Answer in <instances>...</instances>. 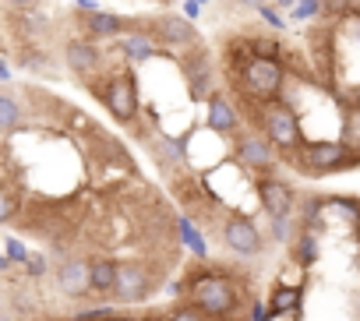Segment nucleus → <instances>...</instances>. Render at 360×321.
Segmentation results:
<instances>
[{"mask_svg":"<svg viewBox=\"0 0 360 321\" xmlns=\"http://www.w3.org/2000/svg\"><path fill=\"white\" fill-rule=\"evenodd\" d=\"M152 32H155L162 50H195L198 46V32H195V25L184 15H169V11L159 15L152 22Z\"/></svg>","mask_w":360,"mask_h":321,"instance_id":"8","label":"nucleus"},{"mask_svg":"<svg viewBox=\"0 0 360 321\" xmlns=\"http://www.w3.org/2000/svg\"><path fill=\"white\" fill-rule=\"evenodd\" d=\"M219 233H223V244H226L233 254H244V258L262 254V247H265L262 230H258V223H255L251 216H226Z\"/></svg>","mask_w":360,"mask_h":321,"instance_id":"7","label":"nucleus"},{"mask_svg":"<svg viewBox=\"0 0 360 321\" xmlns=\"http://www.w3.org/2000/svg\"><path fill=\"white\" fill-rule=\"evenodd\" d=\"M293 321H297V317H293Z\"/></svg>","mask_w":360,"mask_h":321,"instance_id":"46","label":"nucleus"},{"mask_svg":"<svg viewBox=\"0 0 360 321\" xmlns=\"http://www.w3.org/2000/svg\"><path fill=\"white\" fill-rule=\"evenodd\" d=\"M346 18H360V0H349V15Z\"/></svg>","mask_w":360,"mask_h":321,"instance_id":"38","label":"nucleus"},{"mask_svg":"<svg viewBox=\"0 0 360 321\" xmlns=\"http://www.w3.org/2000/svg\"><path fill=\"white\" fill-rule=\"evenodd\" d=\"M169 321H212L205 310H198L195 303H184V307H176L173 314H169Z\"/></svg>","mask_w":360,"mask_h":321,"instance_id":"28","label":"nucleus"},{"mask_svg":"<svg viewBox=\"0 0 360 321\" xmlns=\"http://www.w3.org/2000/svg\"><path fill=\"white\" fill-rule=\"evenodd\" d=\"M22 67H29V71H46V53L43 50H22Z\"/></svg>","mask_w":360,"mask_h":321,"instance_id":"30","label":"nucleus"},{"mask_svg":"<svg viewBox=\"0 0 360 321\" xmlns=\"http://www.w3.org/2000/svg\"><path fill=\"white\" fill-rule=\"evenodd\" d=\"M353 25H356V32H353V36H356V39H360V18H353Z\"/></svg>","mask_w":360,"mask_h":321,"instance_id":"43","label":"nucleus"},{"mask_svg":"<svg viewBox=\"0 0 360 321\" xmlns=\"http://www.w3.org/2000/svg\"><path fill=\"white\" fill-rule=\"evenodd\" d=\"M25 265H29V275H43V268H46V261H43V258H29Z\"/></svg>","mask_w":360,"mask_h":321,"instance_id":"37","label":"nucleus"},{"mask_svg":"<svg viewBox=\"0 0 360 321\" xmlns=\"http://www.w3.org/2000/svg\"><path fill=\"white\" fill-rule=\"evenodd\" d=\"M75 8H78V15H92V11H99V0H75Z\"/></svg>","mask_w":360,"mask_h":321,"instance_id":"35","label":"nucleus"},{"mask_svg":"<svg viewBox=\"0 0 360 321\" xmlns=\"http://www.w3.org/2000/svg\"><path fill=\"white\" fill-rule=\"evenodd\" d=\"M237 85V92L251 103V106H262V103H272V99H283V89H286V67L283 60H262L255 57L237 78H230Z\"/></svg>","mask_w":360,"mask_h":321,"instance_id":"1","label":"nucleus"},{"mask_svg":"<svg viewBox=\"0 0 360 321\" xmlns=\"http://www.w3.org/2000/svg\"><path fill=\"white\" fill-rule=\"evenodd\" d=\"M78 22H82V32H85V39H120V36H127V29H131V22L127 18H120V15H113V11H92V15H78Z\"/></svg>","mask_w":360,"mask_h":321,"instance_id":"12","label":"nucleus"},{"mask_svg":"<svg viewBox=\"0 0 360 321\" xmlns=\"http://www.w3.org/2000/svg\"><path fill=\"white\" fill-rule=\"evenodd\" d=\"M11 265H15V261H11V258H8V254H0V272H8V268H11Z\"/></svg>","mask_w":360,"mask_h":321,"instance_id":"40","label":"nucleus"},{"mask_svg":"<svg viewBox=\"0 0 360 321\" xmlns=\"http://www.w3.org/2000/svg\"><path fill=\"white\" fill-rule=\"evenodd\" d=\"M92 92L103 99V106L110 110V117H113L117 124H131V120L138 117L141 99H138V81H134L131 71L113 74V78H106V81H92Z\"/></svg>","mask_w":360,"mask_h":321,"instance_id":"5","label":"nucleus"},{"mask_svg":"<svg viewBox=\"0 0 360 321\" xmlns=\"http://www.w3.org/2000/svg\"><path fill=\"white\" fill-rule=\"evenodd\" d=\"M325 15L346 18V15H349V0H325Z\"/></svg>","mask_w":360,"mask_h":321,"instance_id":"32","label":"nucleus"},{"mask_svg":"<svg viewBox=\"0 0 360 321\" xmlns=\"http://www.w3.org/2000/svg\"><path fill=\"white\" fill-rule=\"evenodd\" d=\"M297 163L311 177H325V173H339V170L356 166L360 152H353L342 138H321V141H307L297 148Z\"/></svg>","mask_w":360,"mask_h":321,"instance_id":"3","label":"nucleus"},{"mask_svg":"<svg viewBox=\"0 0 360 321\" xmlns=\"http://www.w3.org/2000/svg\"><path fill=\"white\" fill-rule=\"evenodd\" d=\"M269 317H272L269 303H255V307H251V321H269Z\"/></svg>","mask_w":360,"mask_h":321,"instance_id":"34","label":"nucleus"},{"mask_svg":"<svg viewBox=\"0 0 360 321\" xmlns=\"http://www.w3.org/2000/svg\"><path fill=\"white\" fill-rule=\"evenodd\" d=\"M64 60L78 78H92L103 67V53L92 39H68L64 43Z\"/></svg>","mask_w":360,"mask_h":321,"instance_id":"13","label":"nucleus"},{"mask_svg":"<svg viewBox=\"0 0 360 321\" xmlns=\"http://www.w3.org/2000/svg\"><path fill=\"white\" fill-rule=\"evenodd\" d=\"M349 106H360V85H353V92H349Z\"/></svg>","mask_w":360,"mask_h":321,"instance_id":"39","label":"nucleus"},{"mask_svg":"<svg viewBox=\"0 0 360 321\" xmlns=\"http://www.w3.org/2000/svg\"><path fill=\"white\" fill-rule=\"evenodd\" d=\"M248 106H251V103H248ZM255 124H258V131H262L279 152H297V148L304 145L300 117H297V110H293L286 99H272V103L255 106Z\"/></svg>","mask_w":360,"mask_h":321,"instance_id":"2","label":"nucleus"},{"mask_svg":"<svg viewBox=\"0 0 360 321\" xmlns=\"http://www.w3.org/2000/svg\"><path fill=\"white\" fill-rule=\"evenodd\" d=\"M4 4H11L15 11H36L39 0H4Z\"/></svg>","mask_w":360,"mask_h":321,"instance_id":"36","label":"nucleus"},{"mask_svg":"<svg viewBox=\"0 0 360 321\" xmlns=\"http://www.w3.org/2000/svg\"><path fill=\"white\" fill-rule=\"evenodd\" d=\"M159 50H162V46H159V39H155L152 25H148V29H134V32L120 36V53H124V60H127V64H145V60H152Z\"/></svg>","mask_w":360,"mask_h":321,"instance_id":"15","label":"nucleus"},{"mask_svg":"<svg viewBox=\"0 0 360 321\" xmlns=\"http://www.w3.org/2000/svg\"><path fill=\"white\" fill-rule=\"evenodd\" d=\"M180 233H184V244L195 251V258H205L209 254V247H205V240H202V233H198V226L191 219H180Z\"/></svg>","mask_w":360,"mask_h":321,"instance_id":"24","label":"nucleus"},{"mask_svg":"<svg viewBox=\"0 0 360 321\" xmlns=\"http://www.w3.org/2000/svg\"><path fill=\"white\" fill-rule=\"evenodd\" d=\"M293 261H297V265H304V268L318 261V237H314V230H300V233H297Z\"/></svg>","mask_w":360,"mask_h":321,"instance_id":"21","label":"nucleus"},{"mask_svg":"<svg viewBox=\"0 0 360 321\" xmlns=\"http://www.w3.org/2000/svg\"><path fill=\"white\" fill-rule=\"evenodd\" d=\"M15 212H18V195H15L11 188L0 184V226L11 223V219H15Z\"/></svg>","mask_w":360,"mask_h":321,"instance_id":"26","label":"nucleus"},{"mask_svg":"<svg viewBox=\"0 0 360 321\" xmlns=\"http://www.w3.org/2000/svg\"><path fill=\"white\" fill-rule=\"evenodd\" d=\"M255 195H258V202H262V209L269 216H290L293 212V202H297L293 188L286 181H279V177H262L255 184Z\"/></svg>","mask_w":360,"mask_h":321,"instance_id":"11","label":"nucleus"},{"mask_svg":"<svg viewBox=\"0 0 360 321\" xmlns=\"http://www.w3.org/2000/svg\"><path fill=\"white\" fill-rule=\"evenodd\" d=\"M251 50H255V57H262V60H283V46H279V39L251 36Z\"/></svg>","mask_w":360,"mask_h":321,"instance_id":"23","label":"nucleus"},{"mask_svg":"<svg viewBox=\"0 0 360 321\" xmlns=\"http://www.w3.org/2000/svg\"><path fill=\"white\" fill-rule=\"evenodd\" d=\"M184 71H188V89H191V99H209L212 92V60L205 57V53H198V57H188L184 60Z\"/></svg>","mask_w":360,"mask_h":321,"instance_id":"16","label":"nucleus"},{"mask_svg":"<svg viewBox=\"0 0 360 321\" xmlns=\"http://www.w3.org/2000/svg\"><path fill=\"white\" fill-rule=\"evenodd\" d=\"M0 321H11V317H0Z\"/></svg>","mask_w":360,"mask_h":321,"instance_id":"45","label":"nucleus"},{"mask_svg":"<svg viewBox=\"0 0 360 321\" xmlns=\"http://www.w3.org/2000/svg\"><path fill=\"white\" fill-rule=\"evenodd\" d=\"M205 127L216 131V134H223V138H237L240 134V110L233 106L230 96L212 92L205 99Z\"/></svg>","mask_w":360,"mask_h":321,"instance_id":"10","label":"nucleus"},{"mask_svg":"<svg viewBox=\"0 0 360 321\" xmlns=\"http://www.w3.org/2000/svg\"><path fill=\"white\" fill-rule=\"evenodd\" d=\"M22 120H25L22 103L8 92H0V131H15V127H22Z\"/></svg>","mask_w":360,"mask_h":321,"instance_id":"20","label":"nucleus"},{"mask_svg":"<svg viewBox=\"0 0 360 321\" xmlns=\"http://www.w3.org/2000/svg\"><path fill=\"white\" fill-rule=\"evenodd\" d=\"M276 155H279V148L258 131H244V134H237V163L244 166V170H251V173H269L272 166H276Z\"/></svg>","mask_w":360,"mask_h":321,"instance_id":"6","label":"nucleus"},{"mask_svg":"<svg viewBox=\"0 0 360 321\" xmlns=\"http://www.w3.org/2000/svg\"><path fill=\"white\" fill-rule=\"evenodd\" d=\"M57 286H60V293H68V296H85V293H92V261H85V258H68V261L57 268Z\"/></svg>","mask_w":360,"mask_h":321,"instance_id":"14","label":"nucleus"},{"mask_svg":"<svg viewBox=\"0 0 360 321\" xmlns=\"http://www.w3.org/2000/svg\"><path fill=\"white\" fill-rule=\"evenodd\" d=\"M152 289L148 268L141 261H120L117 265V286H113V300L120 303H138L145 300V293Z\"/></svg>","mask_w":360,"mask_h":321,"instance_id":"9","label":"nucleus"},{"mask_svg":"<svg viewBox=\"0 0 360 321\" xmlns=\"http://www.w3.org/2000/svg\"><path fill=\"white\" fill-rule=\"evenodd\" d=\"M202 8H205V4H198V0H184V18H188V22H198V18H202Z\"/></svg>","mask_w":360,"mask_h":321,"instance_id":"33","label":"nucleus"},{"mask_svg":"<svg viewBox=\"0 0 360 321\" xmlns=\"http://www.w3.org/2000/svg\"><path fill=\"white\" fill-rule=\"evenodd\" d=\"M290 15H293V22H311V18L325 15V0H300Z\"/></svg>","mask_w":360,"mask_h":321,"instance_id":"25","label":"nucleus"},{"mask_svg":"<svg viewBox=\"0 0 360 321\" xmlns=\"http://www.w3.org/2000/svg\"><path fill=\"white\" fill-rule=\"evenodd\" d=\"M155 159H159L166 170H173V166H180L188 159V148H184V141H180V138H169L166 134V138L155 141Z\"/></svg>","mask_w":360,"mask_h":321,"instance_id":"19","label":"nucleus"},{"mask_svg":"<svg viewBox=\"0 0 360 321\" xmlns=\"http://www.w3.org/2000/svg\"><path fill=\"white\" fill-rule=\"evenodd\" d=\"M4 254H8L15 265H25V261H29V251H25V244H22V240H8Z\"/></svg>","mask_w":360,"mask_h":321,"instance_id":"31","label":"nucleus"},{"mask_svg":"<svg viewBox=\"0 0 360 321\" xmlns=\"http://www.w3.org/2000/svg\"><path fill=\"white\" fill-rule=\"evenodd\" d=\"M8 78H11V71H8V64H4V60H0V81H8Z\"/></svg>","mask_w":360,"mask_h":321,"instance_id":"41","label":"nucleus"},{"mask_svg":"<svg viewBox=\"0 0 360 321\" xmlns=\"http://www.w3.org/2000/svg\"><path fill=\"white\" fill-rule=\"evenodd\" d=\"M297 4H300V0H279V8H290V11H293Z\"/></svg>","mask_w":360,"mask_h":321,"instance_id":"42","label":"nucleus"},{"mask_svg":"<svg viewBox=\"0 0 360 321\" xmlns=\"http://www.w3.org/2000/svg\"><path fill=\"white\" fill-rule=\"evenodd\" d=\"M272 237L276 240H290L293 237V212L290 216H272Z\"/></svg>","mask_w":360,"mask_h":321,"instance_id":"29","label":"nucleus"},{"mask_svg":"<svg viewBox=\"0 0 360 321\" xmlns=\"http://www.w3.org/2000/svg\"><path fill=\"white\" fill-rule=\"evenodd\" d=\"M117 265L113 258H96L92 261V293L99 296H113V286H117Z\"/></svg>","mask_w":360,"mask_h":321,"instance_id":"18","label":"nucleus"},{"mask_svg":"<svg viewBox=\"0 0 360 321\" xmlns=\"http://www.w3.org/2000/svg\"><path fill=\"white\" fill-rule=\"evenodd\" d=\"M255 11L262 15V22H265L269 29H276V32H286V18H283V15H279L276 8H269V4H258Z\"/></svg>","mask_w":360,"mask_h":321,"instance_id":"27","label":"nucleus"},{"mask_svg":"<svg viewBox=\"0 0 360 321\" xmlns=\"http://www.w3.org/2000/svg\"><path fill=\"white\" fill-rule=\"evenodd\" d=\"M198 4H209V0H198Z\"/></svg>","mask_w":360,"mask_h":321,"instance_id":"44","label":"nucleus"},{"mask_svg":"<svg viewBox=\"0 0 360 321\" xmlns=\"http://www.w3.org/2000/svg\"><path fill=\"white\" fill-rule=\"evenodd\" d=\"M300 300H304V289L300 286L276 282V289L269 296V310H272V317H297L300 314Z\"/></svg>","mask_w":360,"mask_h":321,"instance_id":"17","label":"nucleus"},{"mask_svg":"<svg viewBox=\"0 0 360 321\" xmlns=\"http://www.w3.org/2000/svg\"><path fill=\"white\" fill-rule=\"evenodd\" d=\"M191 303L198 310H205L212 321H226L237 310L240 296H237V286L226 275H212L209 272V275H198L191 282Z\"/></svg>","mask_w":360,"mask_h":321,"instance_id":"4","label":"nucleus"},{"mask_svg":"<svg viewBox=\"0 0 360 321\" xmlns=\"http://www.w3.org/2000/svg\"><path fill=\"white\" fill-rule=\"evenodd\" d=\"M353 152H360V106H346L342 110V134H339Z\"/></svg>","mask_w":360,"mask_h":321,"instance_id":"22","label":"nucleus"}]
</instances>
